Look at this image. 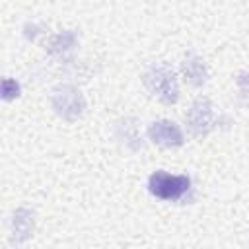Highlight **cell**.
<instances>
[{"label": "cell", "mask_w": 249, "mask_h": 249, "mask_svg": "<svg viewBox=\"0 0 249 249\" xmlns=\"http://www.w3.org/2000/svg\"><path fill=\"white\" fill-rule=\"evenodd\" d=\"M142 84L158 101L165 105H173L179 99V84L175 72L163 62L150 66L142 76Z\"/></svg>", "instance_id": "1"}, {"label": "cell", "mask_w": 249, "mask_h": 249, "mask_svg": "<svg viewBox=\"0 0 249 249\" xmlns=\"http://www.w3.org/2000/svg\"><path fill=\"white\" fill-rule=\"evenodd\" d=\"M185 124L193 136L200 138L220 124V113L208 97H196L185 113Z\"/></svg>", "instance_id": "2"}, {"label": "cell", "mask_w": 249, "mask_h": 249, "mask_svg": "<svg viewBox=\"0 0 249 249\" xmlns=\"http://www.w3.org/2000/svg\"><path fill=\"white\" fill-rule=\"evenodd\" d=\"M191 189V179L187 175H171L167 171H154L148 177V191L161 200H179Z\"/></svg>", "instance_id": "3"}, {"label": "cell", "mask_w": 249, "mask_h": 249, "mask_svg": "<svg viewBox=\"0 0 249 249\" xmlns=\"http://www.w3.org/2000/svg\"><path fill=\"white\" fill-rule=\"evenodd\" d=\"M51 107L60 119L74 123L84 115L86 99L74 86H58L51 93Z\"/></svg>", "instance_id": "4"}, {"label": "cell", "mask_w": 249, "mask_h": 249, "mask_svg": "<svg viewBox=\"0 0 249 249\" xmlns=\"http://www.w3.org/2000/svg\"><path fill=\"white\" fill-rule=\"evenodd\" d=\"M148 136L156 146H161V148H179L185 142L181 128L173 121H167V119L154 121L148 126Z\"/></svg>", "instance_id": "5"}, {"label": "cell", "mask_w": 249, "mask_h": 249, "mask_svg": "<svg viewBox=\"0 0 249 249\" xmlns=\"http://www.w3.org/2000/svg\"><path fill=\"white\" fill-rule=\"evenodd\" d=\"M33 228H35V218H33L31 210H27V208L14 210V214L10 218V241L16 245L27 241L33 235Z\"/></svg>", "instance_id": "6"}, {"label": "cell", "mask_w": 249, "mask_h": 249, "mask_svg": "<svg viewBox=\"0 0 249 249\" xmlns=\"http://www.w3.org/2000/svg\"><path fill=\"white\" fill-rule=\"evenodd\" d=\"M115 136H117V140H119L123 146H126V148L132 150V152H138V150H142V146H144L136 119H121V121L117 123V126H115Z\"/></svg>", "instance_id": "7"}, {"label": "cell", "mask_w": 249, "mask_h": 249, "mask_svg": "<svg viewBox=\"0 0 249 249\" xmlns=\"http://www.w3.org/2000/svg\"><path fill=\"white\" fill-rule=\"evenodd\" d=\"M181 74L185 78L187 84L198 88L208 80V68L204 64V60L196 54H187L181 62Z\"/></svg>", "instance_id": "8"}, {"label": "cell", "mask_w": 249, "mask_h": 249, "mask_svg": "<svg viewBox=\"0 0 249 249\" xmlns=\"http://www.w3.org/2000/svg\"><path fill=\"white\" fill-rule=\"evenodd\" d=\"M78 45V37L72 29H64L56 35H53L49 41H47V51L54 56H62L66 53H70L74 47Z\"/></svg>", "instance_id": "9"}, {"label": "cell", "mask_w": 249, "mask_h": 249, "mask_svg": "<svg viewBox=\"0 0 249 249\" xmlns=\"http://www.w3.org/2000/svg\"><path fill=\"white\" fill-rule=\"evenodd\" d=\"M19 91H21V88L14 78H4L2 80V99L4 101H12V99L19 97Z\"/></svg>", "instance_id": "10"}, {"label": "cell", "mask_w": 249, "mask_h": 249, "mask_svg": "<svg viewBox=\"0 0 249 249\" xmlns=\"http://www.w3.org/2000/svg\"><path fill=\"white\" fill-rule=\"evenodd\" d=\"M235 82H237V89H239L241 99L249 105V74H247V72H241Z\"/></svg>", "instance_id": "11"}, {"label": "cell", "mask_w": 249, "mask_h": 249, "mask_svg": "<svg viewBox=\"0 0 249 249\" xmlns=\"http://www.w3.org/2000/svg\"><path fill=\"white\" fill-rule=\"evenodd\" d=\"M39 33H41V25H37V23H25V27H23V35H25V39L33 41Z\"/></svg>", "instance_id": "12"}]
</instances>
